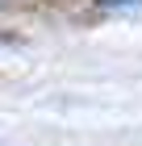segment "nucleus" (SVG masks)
Masks as SVG:
<instances>
[{"label": "nucleus", "mask_w": 142, "mask_h": 146, "mask_svg": "<svg viewBox=\"0 0 142 146\" xmlns=\"http://www.w3.org/2000/svg\"><path fill=\"white\" fill-rule=\"evenodd\" d=\"M142 0H100V9L105 13H113V9H138Z\"/></svg>", "instance_id": "f257e3e1"}]
</instances>
